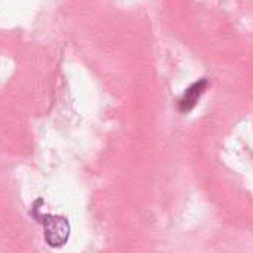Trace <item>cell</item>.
I'll list each match as a JSON object with an SVG mask.
<instances>
[{
    "instance_id": "obj_1",
    "label": "cell",
    "mask_w": 253,
    "mask_h": 253,
    "mask_svg": "<svg viewBox=\"0 0 253 253\" xmlns=\"http://www.w3.org/2000/svg\"><path fill=\"white\" fill-rule=\"evenodd\" d=\"M42 223H45L46 226V234H45V240L51 247H61L64 246V243L69 240V234H70V228H69V222L61 217V216H48L45 214L42 217Z\"/></svg>"
},
{
    "instance_id": "obj_2",
    "label": "cell",
    "mask_w": 253,
    "mask_h": 253,
    "mask_svg": "<svg viewBox=\"0 0 253 253\" xmlns=\"http://www.w3.org/2000/svg\"><path fill=\"white\" fill-rule=\"evenodd\" d=\"M206 88H207V79H200L198 82H194L185 91V94L182 95V98L179 100V110L182 113L191 112L195 107V104L198 103L200 97L204 94Z\"/></svg>"
}]
</instances>
